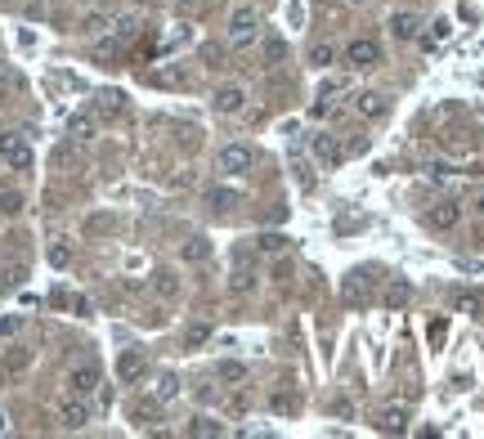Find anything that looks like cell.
Segmentation results:
<instances>
[{
  "mask_svg": "<svg viewBox=\"0 0 484 439\" xmlns=\"http://www.w3.org/2000/svg\"><path fill=\"white\" fill-rule=\"evenodd\" d=\"M0 435H9V417H5V412H0Z\"/></svg>",
  "mask_w": 484,
  "mask_h": 439,
  "instance_id": "d590c367",
  "label": "cell"
},
{
  "mask_svg": "<svg viewBox=\"0 0 484 439\" xmlns=\"http://www.w3.org/2000/svg\"><path fill=\"white\" fill-rule=\"evenodd\" d=\"M211 108L220 117H238L242 108H247V90H242V85H220V90L211 94Z\"/></svg>",
  "mask_w": 484,
  "mask_h": 439,
  "instance_id": "ba28073f",
  "label": "cell"
},
{
  "mask_svg": "<svg viewBox=\"0 0 484 439\" xmlns=\"http://www.w3.org/2000/svg\"><path fill=\"white\" fill-rule=\"evenodd\" d=\"M332 63H336V45H328V41L310 45V68H332Z\"/></svg>",
  "mask_w": 484,
  "mask_h": 439,
  "instance_id": "ac0fdd59",
  "label": "cell"
},
{
  "mask_svg": "<svg viewBox=\"0 0 484 439\" xmlns=\"http://www.w3.org/2000/svg\"><path fill=\"white\" fill-rule=\"evenodd\" d=\"M58 426H63V431H86L90 426V399L63 395L58 399Z\"/></svg>",
  "mask_w": 484,
  "mask_h": 439,
  "instance_id": "277c9868",
  "label": "cell"
},
{
  "mask_svg": "<svg viewBox=\"0 0 484 439\" xmlns=\"http://www.w3.org/2000/svg\"><path fill=\"white\" fill-rule=\"evenodd\" d=\"M189 435H224V426H215L211 417H198V421L189 426Z\"/></svg>",
  "mask_w": 484,
  "mask_h": 439,
  "instance_id": "4316f807",
  "label": "cell"
},
{
  "mask_svg": "<svg viewBox=\"0 0 484 439\" xmlns=\"http://www.w3.org/2000/svg\"><path fill=\"white\" fill-rule=\"evenodd\" d=\"M0 211H5V215H18V211H23V193H0Z\"/></svg>",
  "mask_w": 484,
  "mask_h": 439,
  "instance_id": "83f0119b",
  "label": "cell"
},
{
  "mask_svg": "<svg viewBox=\"0 0 484 439\" xmlns=\"http://www.w3.org/2000/svg\"><path fill=\"white\" fill-rule=\"evenodd\" d=\"M345 63L355 68V72L377 68V63H381V45H377V41H368V36H355V41L345 45Z\"/></svg>",
  "mask_w": 484,
  "mask_h": 439,
  "instance_id": "8992f818",
  "label": "cell"
},
{
  "mask_svg": "<svg viewBox=\"0 0 484 439\" xmlns=\"http://www.w3.org/2000/svg\"><path fill=\"white\" fill-rule=\"evenodd\" d=\"M355 108H359V117H368V121H377V117L386 113V99H381V94H377V90H363V94H359V99H355Z\"/></svg>",
  "mask_w": 484,
  "mask_h": 439,
  "instance_id": "4fadbf2b",
  "label": "cell"
},
{
  "mask_svg": "<svg viewBox=\"0 0 484 439\" xmlns=\"http://www.w3.org/2000/svg\"><path fill=\"white\" fill-rule=\"evenodd\" d=\"M0 166H5V162H0Z\"/></svg>",
  "mask_w": 484,
  "mask_h": 439,
  "instance_id": "ab89813d",
  "label": "cell"
},
{
  "mask_svg": "<svg viewBox=\"0 0 484 439\" xmlns=\"http://www.w3.org/2000/svg\"><path fill=\"white\" fill-rule=\"evenodd\" d=\"M408 421H413V417H408L404 404H390V408L377 412V431L381 435H408Z\"/></svg>",
  "mask_w": 484,
  "mask_h": 439,
  "instance_id": "30bf717a",
  "label": "cell"
},
{
  "mask_svg": "<svg viewBox=\"0 0 484 439\" xmlns=\"http://www.w3.org/2000/svg\"><path fill=\"white\" fill-rule=\"evenodd\" d=\"M269 408L278 412V417H292V412H296V390H292V386H287V390H278V395L269 399Z\"/></svg>",
  "mask_w": 484,
  "mask_h": 439,
  "instance_id": "d6986e66",
  "label": "cell"
},
{
  "mask_svg": "<svg viewBox=\"0 0 484 439\" xmlns=\"http://www.w3.org/2000/svg\"><path fill=\"white\" fill-rule=\"evenodd\" d=\"M153 417H157V408H148V404H144V408H135V421H139V426H148Z\"/></svg>",
  "mask_w": 484,
  "mask_h": 439,
  "instance_id": "836d02e7",
  "label": "cell"
},
{
  "mask_svg": "<svg viewBox=\"0 0 484 439\" xmlns=\"http://www.w3.org/2000/svg\"><path fill=\"white\" fill-rule=\"evenodd\" d=\"M287 242H292V238H283V234H260L256 238V255H283Z\"/></svg>",
  "mask_w": 484,
  "mask_h": 439,
  "instance_id": "9a60e30c",
  "label": "cell"
},
{
  "mask_svg": "<svg viewBox=\"0 0 484 439\" xmlns=\"http://www.w3.org/2000/svg\"><path fill=\"white\" fill-rule=\"evenodd\" d=\"M355 5H368V0H355Z\"/></svg>",
  "mask_w": 484,
  "mask_h": 439,
  "instance_id": "f35d334b",
  "label": "cell"
},
{
  "mask_svg": "<svg viewBox=\"0 0 484 439\" xmlns=\"http://www.w3.org/2000/svg\"><path fill=\"white\" fill-rule=\"evenodd\" d=\"M310 153L319 157L323 166H336V162H341V144H336V135H310Z\"/></svg>",
  "mask_w": 484,
  "mask_h": 439,
  "instance_id": "7c38bea8",
  "label": "cell"
},
{
  "mask_svg": "<svg viewBox=\"0 0 484 439\" xmlns=\"http://www.w3.org/2000/svg\"><path fill=\"white\" fill-rule=\"evenodd\" d=\"M417 32H421V18L413 14V9L390 14V36H395V41H417Z\"/></svg>",
  "mask_w": 484,
  "mask_h": 439,
  "instance_id": "8fae6325",
  "label": "cell"
},
{
  "mask_svg": "<svg viewBox=\"0 0 484 439\" xmlns=\"http://www.w3.org/2000/svg\"><path fill=\"white\" fill-rule=\"evenodd\" d=\"M426 224L440 229V234H449V229L462 224V206H457V202H435L431 211H426Z\"/></svg>",
  "mask_w": 484,
  "mask_h": 439,
  "instance_id": "9c48e42d",
  "label": "cell"
},
{
  "mask_svg": "<svg viewBox=\"0 0 484 439\" xmlns=\"http://www.w3.org/2000/svg\"><path fill=\"white\" fill-rule=\"evenodd\" d=\"M50 265H54V269H68V265H72V247H68V242H54V247H50Z\"/></svg>",
  "mask_w": 484,
  "mask_h": 439,
  "instance_id": "cb8c5ba5",
  "label": "cell"
},
{
  "mask_svg": "<svg viewBox=\"0 0 484 439\" xmlns=\"http://www.w3.org/2000/svg\"><path fill=\"white\" fill-rule=\"evenodd\" d=\"M256 36H260V9H256V5H238L234 14H229V32H224V41L234 45V50H247Z\"/></svg>",
  "mask_w": 484,
  "mask_h": 439,
  "instance_id": "6da1fadb",
  "label": "cell"
},
{
  "mask_svg": "<svg viewBox=\"0 0 484 439\" xmlns=\"http://www.w3.org/2000/svg\"><path fill=\"white\" fill-rule=\"evenodd\" d=\"M207 206L229 211V206H238V193H234V189H211V193H207Z\"/></svg>",
  "mask_w": 484,
  "mask_h": 439,
  "instance_id": "7402d4cb",
  "label": "cell"
},
{
  "mask_svg": "<svg viewBox=\"0 0 484 439\" xmlns=\"http://www.w3.org/2000/svg\"><path fill=\"white\" fill-rule=\"evenodd\" d=\"M408 296H413V287H408L404 278H395V283L386 287V305H390V310H399V305H408Z\"/></svg>",
  "mask_w": 484,
  "mask_h": 439,
  "instance_id": "ffe728a7",
  "label": "cell"
},
{
  "mask_svg": "<svg viewBox=\"0 0 484 439\" xmlns=\"http://www.w3.org/2000/svg\"><path fill=\"white\" fill-rule=\"evenodd\" d=\"M99 113H103V117H117V113H121V94H117V90H103V94H99Z\"/></svg>",
  "mask_w": 484,
  "mask_h": 439,
  "instance_id": "d4e9b609",
  "label": "cell"
},
{
  "mask_svg": "<svg viewBox=\"0 0 484 439\" xmlns=\"http://www.w3.org/2000/svg\"><path fill=\"white\" fill-rule=\"evenodd\" d=\"M99 363H77L68 376H63V386H68V395H81V399H94V390H99Z\"/></svg>",
  "mask_w": 484,
  "mask_h": 439,
  "instance_id": "5b68a950",
  "label": "cell"
},
{
  "mask_svg": "<svg viewBox=\"0 0 484 439\" xmlns=\"http://www.w3.org/2000/svg\"><path fill=\"white\" fill-rule=\"evenodd\" d=\"M108 27H113V18H108V14H86V18H81V36H90V41L108 36Z\"/></svg>",
  "mask_w": 484,
  "mask_h": 439,
  "instance_id": "5bb4252c",
  "label": "cell"
},
{
  "mask_svg": "<svg viewBox=\"0 0 484 439\" xmlns=\"http://www.w3.org/2000/svg\"><path fill=\"white\" fill-rule=\"evenodd\" d=\"M135 5H153V0H135Z\"/></svg>",
  "mask_w": 484,
  "mask_h": 439,
  "instance_id": "74e56055",
  "label": "cell"
},
{
  "mask_svg": "<svg viewBox=\"0 0 484 439\" xmlns=\"http://www.w3.org/2000/svg\"><path fill=\"white\" fill-rule=\"evenodd\" d=\"M480 215H484V193H480Z\"/></svg>",
  "mask_w": 484,
  "mask_h": 439,
  "instance_id": "8d00e7d4",
  "label": "cell"
},
{
  "mask_svg": "<svg viewBox=\"0 0 484 439\" xmlns=\"http://www.w3.org/2000/svg\"><path fill=\"white\" fill-rule=\"evenodd\" d=\"M211 255V242L207 238H189L184 242V260H207Z\"/></svg>",
  "mask_w": 484,
  "mask_h": 439,
  "instance_id": "603a6c76",
  "label": "cell"
},
{
  "mask_svg": "<svg viewBox=\"0 0 484 439\" xmlns=\"http://www.w3.org/2000/svg\"><path fill=\"white\" fill-rule=\"evenodd\" d=\"M215 170L220 175H247V170H256V148L251 144H224L220 153H215Z\"/></svg>",
  "mask_w": 484,
  "mask_h": 439,
  "instance_id": "7a4b0ae2",
  "label": "cell"
},
{
  "mask_svg": "<svg viewBox=\"0 0 484 439\" xmlns=\"http://www.w3.org/2000/svg\"><path fill=\"white\" fill-rule=\"evenodd\" d=\"M211 336V327L207 323H198V327H189V345H202V341Z\"/></svg>",
  "mask_w": 484,
  "mask_h": 439,
  "instance_id": "d6a6232c",
  "label": "cell"
},
{
  "mask_svg": "<svg viewBox=\"0 0 484 439\" xmlns=\"http://www.w3.org/2000/svg\"><path fill=\"white\" fill-rule=\"evenodd\" d=\"M18 327H23L18 319H0V336H14V332H18Z\"/></svg>",
  "mask_w": 484,
  "mask_h": 439,
  "instance_id": "e575fe53",
  "label": "cell"
},
{
  "mask_svg": "<svg viewBox=\"0 0 484 439\" xmlns=\"http://www.w3.org/2000/svg\"><path fill=\"white\" fill-rule=\"evenodd\" d=\"M242 372H247V368H242V363H234V359L220 363V376H224V381H242Z\"/></svg>",
  "mask_w": 484,
  "mask_h": 439,
  "instance_id": "4dcf8cb0",
  "label": "cell"
},
{
  "mask_svg": "<svg viewBox=\"0 0 484 439\" xmlns=\"http://www.w3.org/2000/svg\"><path fill=\"white\" fill-rule=\"evenodd\" d=\"M135 32H139V23H135V18H117V23H113V36H117V41H130Z\"/></svg>",
  "mask_w": 484,
  "mask_h": 439,
  "instance_id": "484cf974",
  "label": "cell"
},
{
  "mask_svg": "<svg viewBox=\"0 0 484 439\" xmlns=\"http://www.w3.org/2000/svg\"><path fill=\"white\" fill-rule=\"evenodd\" d=\"M68 135L77 139V144H90V139H94V117H81V113H77V117L68 121Z\"/></svg>",
  "mask_w": 484,
  "mask_h": 439,
  "instance_id": "2e32d148",
  "label": "cell"
},
{
  "mask_svg": "<svg viewBox=\"0 0 484 439\" xmlns=\"http://www.w3.org/2000/svg\"><path fill=\"white\" fill-rule=\"evenodd\" d=\"M175 395H179V376H175V372H162V376H157V399H162V404H171Z\"/></svg>",
  "mask_w": 484,
  "mask_h": 439,
  "instance_id": "44dd1931",
  "label": "cell"
},
{
  "mask_svg": "<svg viewBox=\"0 0 484 439\" xmlns=\"http://www.w3.org/2000/svg\"><path fill=\"white\" fill-rule=\"evenodd\" d=\"M153 287L162 291V296H175V291H179V283H175V274H166V269L157 274V283H153Z\"/></svg>",
  "mask_w": 484,
  "mask_h": 439,
  "instance_id": "f1b7e54d",
  "label": "cell"
},
{
  "mask_svg": "<svg viewBox=\"0 0 484 439\" xmlns=\"http://www.w3.org/2000/svg\"><path fill=\"white\" fill-rule=\"evenodd\" d=\"M453 310H457V314H471V319H476V314L484 310L480 291H457V296H453Z\"/></svg>",
  "mask_w": 484,
  "mask_h": 439,
  "instance_id": "e0dca14e",
  "label": "cell"
},
{
  "mask_svg": "<svg viewBox=\"0 0 484 439\" xmlns=\"http://www.w3.org/2000/svg\"><path fill=\"white\" fill-rule=\"evenodd\" d=\"M345 300H350V305L363 300V283H359V278H345Z\"/></svg>",
  "mask_w": 484,
  "mask_h": 439,
  "instance_id": "1f68e13d",
  "label": "cell"
},
{
  "mask_svg": "<svg viewBox=\"0 0 484 439\" xmlns=\"http://www.w3.org/2000/svg\"><path fill=\"white\" fill-rule=\"evenodd\" d=\"M0 162H5L9 170H32L36 153H32V144L23 139L18 130H0Z\"/></svg>",
  "mask_w": 484,
  "mask_h": 439,
  "instance_id": "3957f363",
  "label": "cell"
},
{
  "mask_svg": "<svg viewBox=\"0 0 484 439\" xmlns=\"http://www.w3.org/2000/svg\"><path fill=\"white\" fill-rule=\"evenodd\" d=\"M144 372H148V359H144V350H121V355H117V381H121V386L144 381Z\"/></svg>",
  "mask_w": 484,
  "mask_h": 439,
  "instance_id": "52a82bcc",
  "label": "cell"
},
{
  "mask_svg": "<svg viewBox=\"0 0 484 439\" xmlns=\"http://www.w3.org/2000/svg\"><path fill=\"white\" fill-rule=\"evenodd\" d=\"M202 58H207V68H224V50H220V45H202Z\"/></svg>",
  "mask_w": 484,
  "mask_h": 439,
  "instance_id": "f546056e",
  "label": "cell"
}]
</instances>
